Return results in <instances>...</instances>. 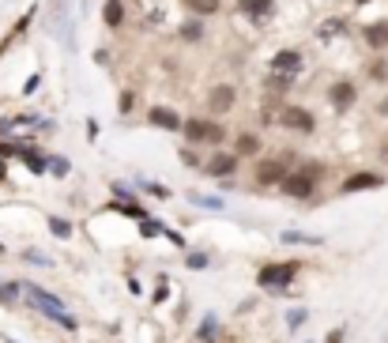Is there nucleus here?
Instances as JSON below:
<instances>
[{"mask_svg": "<svg viewBox=\"0 0 388 343\" xmlns=\"http://www.w3.org/2000/svg\"><path fill=\"white\" fill-rule=\"evenodd\" d=\"M325 174H328V166L320 162V159H298L291 166V174L279 181V193L286 196V200L309 204L317 196V189L325 185Z\"/></svg>", "mask_w": 388, "mask_h": 343, "instance_id": "nucleus-1", "label": "nucleus"}, {"mask_svg": "<svg viewBox=\"0 0 388 343\" xmlns=\"http://www.w3.org/2000/svg\"><path fill=\"white\" fill-rule=\"evenodd\" d=\"M298 162V151H272V155H260L253 159V185L257 189H279V181L291 174V166Z\"/></svg>", "mask_w": 388, "mask_h": 343, "instance_id": "nucleus-2", "label": "nucleus"}, {"mask_svg": "<svg viewBox=\"0 0 388 343\" xmlns=\"http://www.w3.org/2000/svg\"><path fill=\"white\" fill-rule=\"evenodd\" d=\"M275 125L283 132H291V136H317V114L309 109L305 102H291V98H283L279 109H275Z\"/></svg>", "mask_w": 388, "mask_h": 343, "instance_id": "nucleus-3", "label": "nucleus"}, {"mask_svg": "<svg viewBox=\"0 0 388 343\" xmlns=\"http://www.w3.org/2000/svg\"><path fill=\"white\" fill-rule=\"evenodd\" d=\"M302 272V260H264L257 268V287L272 294H286Z\"/></svg>", "mask_w": 388, "mask_h": 343, "instance_id": "nucleus-4", "label": "nucleus"}, {"mask_svg": "<svg viewBox=\"0 0 388 343\" xmlns=\"http://www.w3.org/2000/svg\"><path fill=\"white\" fill-rule=\"evenodd\" d=\"M325 102H328V109H332L336 117H347L351 109L362 102L358 80H354V76H336V80L325 87Z\"/></svg>", "mask_w": 388, "mask_h": 343, "instance_id": "nucleus-5", "label": "nucleus"}, {"mask_svg": "<svg viewBox=\"0 0 388 343\" xmlns=\"http://www.w3.org/2000/svg\"><path fill=\"white\" fill-rule=\"evenodd\" d=\"M347 38H354V19H351V12H332V16H325V19L313 27V42H317V46H325V49L339 46V42H347Z\"/></svg>", "mask_w": 388, "mask_h": 343, "instance_id": "nucleus-6", "label": "nucleus"}, {"mask_svg": "<svg viewBox=\"0 0 388 343\" xmlns=\"http://www.w3.org/2000/svg\"><path fill=\"white\" fill-rule=\"evenodd\" d=\"M238 170H241V159L230 148H215L200 162V174H204V178H212V181H234Z\"/></svg>", "mask_w": 388, "mask_h": 343, "instance_id": "nucleus-7", "label": "nucleus"}, {"mask_svg": "<svg viewBox=\"0 0 388 343\" xmlns=\"http://www.w3.org/2000/svg\"><path fill=\"white\" fill-rule=\"evenodd\" d=\"M264 72H272V76H286V80H302L305 76V53L298 49V46H283V49H275L268 64H264Z\"/></svg>", "mask_w": 388, "mask_h": 343, "instance_id": "nucleus-8", "label": "nucleus"}, {"mask_svg": "<svg viewBox=\"0 0 388 343\" xmlns=\"http://www.w3.org/2000/svg\"><path fill=\"white\" fill-rule=\"evenodd\" d=\"M238 95H241L238 83H212V87H207V95H204V114L223 121L226 114H234Z\"/></svg>", "mask_w": 388, "mask_h": 343, "instance_id": "nucleus-9", "label": "nucleus"}, {"mask_svg": "<svg viewBox=\"0 0 388 343\" xmlns=\"http://www.w3.org/2000/svg\"><path fill=\"white\" fill-rule=\"evenodd\" d=\"M234 16H241L245 23L264 30L275 16H279V0H234Z\"/></svg>", "mask_w": 388, "mask_h": 343, "instance_id": "nucleus-10", "label": "nucleus"}, {"mask_svg": "<svg viewBox=\"0 0 388 343\" xmlns=\"http://www.w3.org/2000/svg\"><path fill=\"white\" fill-rule=\"evenodd\" d=\"M388 185V174L381 170H351L347 178L339 181V196H354V193H377Z\"/></svg>", "mask_w": 388, "mask_h": 343, "instance_id": "nucleus-11", "label": "nucleus"}, {"mask_svg": "<svg viewBox=\"0 0 388 343\" xmlns=\"http://www.w3.org/2000/svg\"><path fill=\"white\" fill-rule=\"evenodd\" d=\"M143 121H147L151 128H159V132H181L185 114L170 102H151L147 109H143Z\"/></svg>", "mask_w": 388, "mask_h": 343, "instance_id": "nucleus-12", "label": "nucleus"}, {"mask_svg": "<svg viewBox=\"0 0 388 343\" xmlns=\"http://www.w3.org/2000/svg\"><path fill=\"white\" fill-rule=\"evenodd\" d=\"M354 35H358V42L370 53H388V19L384 16L370 19V23H358V27H354Z\"/></svg>", "mask_w": 388, "mask_h": 343, "instance_id": "nucleus-13", "label": "nucleus"}, {"mask_svg": "<svg viewBox=\"0 0 388 343\" xmlns=\"http://www.w3.org/2000/svg\"><path fill=\"white\" fill-rule=\"evenodd\" d=\"M230 151H234L241 162L260 159V155H264V136H260V128H238V132H234V148H230Z\"/></svg>", "mask_w": 388, "mask_h": 343, "instance_id": "nucleus-14", "label": "nucleus"}, {"mask_svg": "<svg viewBox=\"0 0 388 343\" xmlns=\"http://www.w3.org/2000/svg\"><path fill=\"white\" fill-rule=\"evenodd\" d=\"M174 38L181 42V46H204V42H207V19L185 16L181 23L174 27Z\"/></svg>", "mask_w": 388, "mask_h": 343, "instance_id": "nucleus-15", "label": "nucleus"}, {"mask_svg": "<svg viewBox=\"0 0 388 343\" xmlns=\"http://www.w3.org/2000/svg\"><path fill=\"white\" fill-rule=\"evenodd\" d=\"M38 12H42V8H38V4H30V8H27V12H23V16H19V19H16V23H12V27H8V35H4V38H0V57H4V53H8V49H12V46H16V42H23V38H27V30H30V27H35V19H38Z\"/></svg>", "mask_w": 388, "mask_h": 343, "instance_id": "nucleus-16", "label": "nucleus"}, {"mask_svg": "<svg viewBox=\"0 0 388 343\" xmlns=\"http://www.w3.org/2000/svg\"><path fill=\"white\" fill-rule=\"evenodd\" d=\"M102 27L106 30H121L128 23V0H102Z\"/></svg>", "mask_w": 388, "mask_h": 343, "instance_id": "nucleus-17", "label": "nucleus"}, {"mask_svg": "<svg viewBox=\"0 0 388 343\" xmlns=\"http://www.w3.org/2000/svg\"><path fill=\"white\" fill-rule=\"evenodd\" d=\"M177 4L185 8V16H200V19H215L223 16V0H177Z\"/></svg>", "mask_w": 388, "mask_h": 343, "instance_id": "nucleus-18", "label": "nucleus"}, {"mask_svg": "<svg viewBox=\"0 0 388 343\" xmlns=\"http://www.w3.org/2000/svg\"><path fill=\"white\" fill-rule=\"evenodd\" d=\"M106 212H109V215L136 219V223H140V219H147V215H151L147 207H143V204H136V200H109V204H106Z\"/></svg>", "mask_w": 388, "mask_h": 343, "instance_id": "nucleus-19", "label": "nucleus"}, {"mask_svg": "<svg viewBox=\"0 0 388 343\" xmlns=\"http://www.w3.org/2000/svg\"><path fill=\"white\" fill-rule=\"evenodd\" d=\"M0 306L4 309L23 306V287H19V279H0Z\"/></svg>", "mask_w": 388, "mask_h": 343, "instance_id": "nucleus-20", "label": "nucleus"}, {"mask_svg": "<svg viewBox=\"0 0 388 343\" xmlns=\"http://www.w3.org/2000/svg\"><path fill=\"white\" fill-rule=\"evenodd\" d=\"M365 80L370 83H388V53H373V61L365 64Z\"/></svg>", "mask_w": 388, "mask_h": 343, "instance_id": "nucleus-21", "label": "nucleus"}, {"mask_svg": "<svg viewBox=\"0 0 388 343\" xmlns=\"http://www.w3.org/2000/svg\"><path fill=\"white\" fill-rule=\"evenodd\" d=\"M279 241H283V246H325V238H320V234H305V230H283Z\"/></svg>", "mask_w": 388, "mask_h": 343, "instance_id": "nucleus-22", "label": "nucleus"}, {"mask_svg": "<svg viewBox=\"0 0 388 343\" xmlns=\"http://www.w3.org/2000/svg\"><path fill=\"white\" fill-rule=\"evenodd\" d=\"M196 339L200 343H219V317L215 313H204V320L196 325Z\"/></svg>", "mask_w": 388, "mask_h": 343, "instance_id": "nucleus-23", "label": "nucleus"}, {"mask_svg": "<svg viewBox=\"0 0 388 343\" xmlns=\"http://www.w3.org/2000/svg\"><path fill=\"white\" fill-rule=\"evenodd\" d=\"M140 193L143 196H154V200H174V189L162 181H151V178H140Z\"/></svg>", "mask_w": 388, "mask_h": 343, "instance_id": "nucleus-24", "label": "nucleus"}, {"mask_svg": "<svg viewBox=\"0 0 388 343\" xmlns=\"http://www.w3.org/2000/svg\"><path fill=\"white\" fill-rule=\"evenodd\" d=\"M188 204L204 207V212H223V207H226L223 196H207V193H188Z\"/></svg>", "mask_w": 388, "mask_h": 343, "instance_id": "nucleus-25", "label": "nucleus"}, {"mask_svg": "<svg viewBox=\"0 0 388 343\" xmlns=\"http://www.w3.org/2000/svg\"><path fill=\"white\" fill-rule=\"evenodd\" d=\"M136 106H140V91H136V87H125V91L117 95V114H121V117H128Z\"/></svg>", "mask_w": 388, "mask_h": 343, "instance_id": "nucleus-26", "label": "nucleus"}, {"mask_svg": "<svg viewBox=\"0 0 388 343\" xmlns=\"http://www.w3.org/2000/svg\"><path fill=\"white\" fill-rule=\"evenodd\" d=\"M46 227H49V234H53V238H61V241H68V238H72V223H68V219H61V215H49V219H46Z\"/></svg>", "mask_w": 388, "mask_h": 343, "instance_id": "nucleus-27", "label": "nucleus"}, {"mask_svg": "<svg viewBox=\"0 0 388 343\" xmlns=\"http://www.w3.org/2000/svg\"><path fill=\"white\" fill-rule=\"evenodd\" d=\"M177 159H181V166H188V170H200L204 155H200V148H188V143H181V151H177Z\"/></svg>", "mask_w": 388, "mask_h": 343, "instance_id": "nucleus-28", "label": "nucleus"}, {"mask_svg": "<svg viewBox=\"0 0 388 343\" xmlns=\"http://www.w3.org/2000/svg\"><path fill=\"white\" fill-rule=\"evenodd\" d=\"M46 174H53V178H68V174H72V162L64 159V155L49 151V170H46Z\"/></svg>", "mask_w": 388, "mask_h": 343, "instance_id": "nucleus-29", "label": "nucleus"}, {"mask_svg": "<svg viewBox=\"0 0 388 343\" xmlns=\"http://www.w3.org/2000/svg\"><path fill=\"white\" fill-rule=\"evenodd\" d=\"M162 223H159V219H154V215H147V219H140V238L143 241H151V238H162Z\"/></svg>", "mask_w": 388, "mask_h": 343, "instance_id": "nucleus-30", "label": "nucleus"}, {"mask_svg": "<svg viewBox=\"0 0 388 343\" xmlns=\"http://www.w3.org/2000/svg\"><path fill=\"white\" fill-rule=\"evenodd\" d=\"M305 320H309V309H302V306H298V309H286V328H291V332H302Z\"/></svg>", "mask_w": 388, "mask_h": 343, "instance_id": "nucleus-31", "label": "nucleus"}, {"mask_svg": "<svg viewBox=\"0 0 388 343\" xmlns=\"http://www.w3.org/2000/svg\"><path fill=\"white\" fill-rule=\"evenodd\" d=\"M207 264H212V257H207V253H185V268H188V272H204Z\"/></svg>", "mask_w": 388, "mask_h": 343, "instance_id": "nucleus-32", "label": "nucleus"}, {"mask_svg": "<svg viewBox=\"0 0 388 343\" xmlns=\"http://www.w3.org/2000/svg\"><path fill=\"white\" fill-rule=\"evenodd\" d=\"M109 196H114V200H136V193L128 189V181H109Z\"/></svg>", "mask_w": 388, "mask_h": 343, "instance_id": "nucleus-33", "label": "nucleus"}, {"mask_svg": "<svg viewBox=\"0 0 388 343\" xmlns=\"http://www.w3.org/2000/svg\"><path fill=\"white\" fill-rule=\"evenodd\" d=\"M23 260L38 264V268H53V257H46V253H38V249H23Z\"/></svg>", "mask_w": 388, "mask_h": 343, "instance_id": "nucleus-34", "label": "nucleus"}, {"mask_svg": "<svg viewBox=\"0 0 388 343\" xmlns=\"http://www.w3.org/2000/svg\"><path fill=\"white\" fill-rule=\"evenodd\" d=\"M162 238L170 241L174 249H188V238L181 234V230H174V227H166V230H162Z\"/></svg>", "mask_w": 388, "mask_h": 343, "instance_id": "nucleus-35", "label": "nucleus"}, {"mask_svg": "<svg viewBox=\"0 0 388 343\" xmlns=\"http://www.w3.org/2000/svg\"><path fill=\"white\" fill-rule=\"evenodd\" d=\"M166 294H170V283H166V275H159V287H154L151 302H154V306H162V302H166Z\"/></svg>", "mask_w": 388, "mask_h": 343, "instance_id": "nucleus-36", "label": "nucleus"}, {"mask_svg": "<svg viewBox=\"0 0 388 343\" xmlns=\"http://www.w3.org/2000/svg\"><path fill=\"white\" fill-rule=\"evenodd\" d=\"M91 61L98 64V68H109V49H106V46H98V49L91 53Z\"/></svg>", "mask_w": 388, "mask_h": 343, "instance_id": "nucleus-37", "label": "nucleus"}, {"mask_svg": "<svg viewBox=\"0 0 388 343\" xmlns=\"http://www.w3.org/2000/svg\"><path fill=\"white\" fill-rule=\"evenodd\" d=\"M38 87H42V72H35V76H27V83H23V98H27V95H35V91H38Z\"/></svg>", "mask_w": 388, "mask_h": 343, "instance_id": "nucleus-38", "label": "nucleus"}, {"mask_svg": "<svg viewBox=\"0 0 388 343\" xmlns=\"http://www.w3.org/2000/svg\"><path fill=\"white\" fill-rule=\"evenodd\" d=\"M325 343H347V328H343V325H336V328H332L328 336H325Z\"/></svg>", "mask_w": 388, "mask_h": 343, "instance_id": "nucleus-39", "label": "nucleus"}, {"mask_svg": "<svg viewBox=\"0 0 388 343\" xmlns=\"http://www.w3.org/2000/svg\"><path fill=\"white\" fill-rule=\"evenodd\" d=\"M373 114H377V117H388V91L373 102Z\"/></svg>", "mask_w": 388, "mask_h": 343, "instance_id": "nucleus-40", "label": "nucleus"}, {"mask_svg": "<svg viewBox=\"0 0 388 343\" xmlns=\"http://www.w3.org/2000/svg\"><path fill=\"white\" fill-rule=\"evenodd\" d=\"M98 132H102V128H98V121L87 117V140H98Z\"/></svg>", "mask_w": 388, "mask_h": 343, "instance_id": "nucleus-41", "label": "nucleus"}, {"mask_svg": "<svg viewBox=\"0 0 388 343\" xmlns=\"http://www.w3.org/2000/svg\"><path fill=\"white\" fill-rule=\"evenodd\" d=\"M128 291H132V294H143V283L136 279V275H128Z\"/></svg>", "mask_w": 388, "mask_h": 343, "instance_id": "nucleus-42", "label": "nucleus"}, {"mask_svg": "<svg viewBox=\"0 0 388 343\" xmlns=\"http://www.w3.org/2000/svg\"><path fill=\"white\" fill-rule=\"evenodd\" d=\"M0 185H8V162L0 159Z\"/></svg>", "mask_w": 388, "mask_h": 343, "instance_id": "nucleus-43", "label": "nucleus"}, {"mask_svg": "<svg viewBox=\"0 0 388 343\" xmlns=\"http://www.w3.org/2000/svg\"><path fill=\"white\" fill-rule=\"evenodd\" d=\"M365 4H373V0H354V12H358V8H365Z\"/></svg>", "mask_w": 388, "mask_h": 343, "instance_id": "nucleus-44", "label": "nucleus"}, {"mask_svg": "<svg viewBox=\"0 0 388 343\" xmlns=\"http://www.w3.org/2000/svg\"><path fill=\"white\" fill-rule=\"evenodd\" d=\"M4 343H19V339H12V336H4Z\"/></svg>", "mask_w": 388, "mask_h": 343, "instance_id": "nucleus-45", "label": "nucleus"}, {"mask_svg": "<svg viewBox=\"0 0 388 343\" xmlns=\"http://www.w3.org/2000/svg\"><path fill=\"white\" fill-rule=\"evenodd\" d=\"M4 253H8V249H4V241H0V257H4Z\"/></svg>", "mask_w": 388, "mask_h": 343, "instance_id": "nucleus-46", "label": "nucleus"}, {"mask_svg": "<svg viewBox=\"0 0 388 343\" xmlns=\"http://www.w3.org/2000/svg\"><path fill=\"white\" fill-rule=\"evenodd\" d=\"M305 343H313V339H305Z\"/></svg>", "mask_w": 388, "mask_h": 343, "instance_id": "nucleus-47", "label": "nucleus"}]
</instances>
